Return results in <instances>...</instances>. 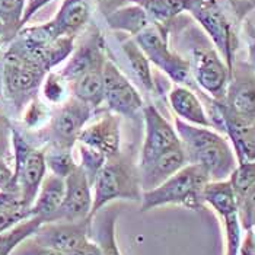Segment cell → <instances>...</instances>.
<instances>
[{
  "label": "cell",
  "instance_id": "6da1fadb",
  "mask_svg": "<svg viewBox=\"0 0 255 255\" xmlns=\"http://www.w3.org/2000/svg\"><path fill=\"white\" fill-rule=\"evenodd\" d=\"M178 137L185 152L187 162L203 166L210 181H225L238 165L235 150L229 141L212 127H200L175 118Z\"/></svg>",
  "mask_w": 255,
  "mask_h": 255
},
{
  "label": "cell",
  "instance_id": "9c48e42d",
  "mask_svg": "<svg viewBox=\"0 0 255 255\" xmlns=\"http://www.w3.org/2000/svg\"><path fill=\"white\" fill-rule=\"evenodd\" d=\"M187 12L204 28L234 75V32L217 0H190Z\"/></svg>",
  "mask_w": 255,
  "mask_h": 255
},
{
  "label": "cell",
  "instance_id": "30bf717a",
  "mask_svg": "<svg viewBox=\"0 0 255 255\" xmlns=\"http://www.w3.org/2000/svg\"><path fill=\"white\" fill-rule=\"evenodd\" d=\"M102 76L104 102L108 105L110 113H114L120 117L134 118L143 111L144 102L141 95L111 60L104 63Z\"/></svg>",
  "mask_w": 255,
  "mask_h": 255
},
{
  "label": "cell",
  "instance_id": "4fadbf2b",
  "mask_svg": "<svg viewBox=\"0 0 255 255\" xmlns=\"http://www.w3.org/2000/svg\"><path fill=\"white\" fill-rule=\"evenodd\" d=\"M91 217L76 222H45L39 226L32 238L39 244L67 255L91 238Z\"/></svg>",
  "mask_w": 255,
  "mask_h": 255
},
{
  "label": "cell",
  "instance_id": "cb8c5ba5",
  "mask_svg": "<svg viewBox=\"0 0 255 255\" xmlns=\"http://www.w3.org/2000/svg\"><path fill=\"white\" fill-rule=\"evenodd\" d=\"M44 220L38 216H29L15 226L3 231L0 234V255H10L22 242L32 238Z\"/></svg>",
  "mask_w": 255,
  "mask_h": 255
},
{
  "label": "cell",
  "instance_id": "9a60e30c",
  "mask_svg": "<svg viewBox=\"0 0 255 255\" xmlns=\"http://www.w3.org/2000/svg\"><path fill=\"white\" fill-rule=\"evenodd\" d=\"M120 116L104 113L98 120L88 123L78 136V143L85 144L107 157L120 155Z\"/></svg>",
  "mask_w": 255,
  "mask_h": 255
},
{
  "label": "cell",
  "instance_id": "8d00e7d4",
  "mask_svg": "<svg viewBox=\"0 0 255 255\" xmlns=\"http://www.w3.org/2000/svg\"><path fill=\"white\" fill-rule=\"evenodd\" d=\"M244 234L238 255H255V229H248Z\"/></svg>",
  "mask_w": 255,
  "mask_h": 255
},
{
  "label": "cell",
  "instance_id": "ac0fdd59",
  "mask_svg": "<svg viewBox=\"0 0 255 255\" xmlns=\"http://www.w3.org/2000/svg\"><path fill=\"white\" fill-rule=\"evenodd\" d=\"M66 194V181L64 178L54 174L45 175L35 201L31 206V215L38 216L45 222H54L59 215L60 207L64 201Z\"/></svg>",
  "mask_w": 255,
  "mask_h": 255
},
{
  "label": "cell",
  "instance_id": "f35d334b",
  "mask_svg": "<svg viewBox=\"0 0 255 255\" xmlns=\"http://www.w3.org/2000/svg\"><path fill=\"white\" fill-rule=\"evenodd\" d=\"M250 61H251V66H253V70L255 73V41L251 42V45H250Z\"/></svg>",
  "mask_w": 255,
  "mask_h": 255
},
{
  "label": "cell",
  "instance_id": "ba28073f",
  "mask_svg": "<svg viewBox=\"0 0 255 255\" xmlns=\"http://www.w3.org/2000/svg\"><path fill=\"white\" fill-rule=\"evenodd\" d=\"M95 116V108L75 97L63 102L50 120L47 136L51 146L70 149L78 141V136Z\"/></svg>",
  "mask_w": 255,
  "mask_h": 255
},
{
  "label": "cell",
  "instance_id": "f546056e",
  "mask_svg": "<svg viewBox=\"0 0 255 255\" xmlns=\"http://www.w3.org/2000/svg\"><path fill=\"white\" fill-rule=\"evenodd\" d=\"M41 91L45 99L51 104L61 105L69 99V83L60 76V73H47L41 85Z\"/></svg>",
  "mask_w": 255,
  "mask_h": 255
},
{
  "label": "cell",
  "instance_id": "ffe728a7",
  "mask_svg": "<svg viewBox=\"0 0 255 255\" xmlns=\"http://www.w3.org/2000/svg\"><path fill=\"white\" fill-rule=\"evenodd\" d=\"M169 104L179 120L200 127H212L207 111L196 94L185 86H174L169 92ZM213 128V127H212Z\"/></svg>",
  "mask_w": 255,
  "mask_h": 255
},
{
  "label": "cell",
  "instance_id": "277c9868",
  "mask_svg": "<svg viewBox=\"0 0 255 255\" xmlns=\"http://www.w3.org/2000/svg\"><path fill=\"white\" fill-rule=\"evenodd\" d=\"M47 70L37 60L23 53L16 44H10L1 61V82L6 97L15 105H23L35 98Z\"/></svg>",
  "mask_w": 255,
  "mask_h": 255
},
{
  "label": "cell",
  "instance_id": "52a82bcc",
  "mask_svg": "<svg viewBox=\"0 0 255 255\" xmlns=\"http://www.w3.org/2000/svg\"><path fill=\"white\" fill-rule=\"evenodd\" d=\"M140 50L149 61L165 72L175 83H187L190 80V61L175 54L168 44V29L165 25L150 23L134 37Z\"/></svg>",
  "mask_w": 255,
  "mask_h": 255
},
{
  "label": "cell",
  "instance_id": "ab89813d",
  "mask_svg": "<svg viewBox=\"0 0 255 255\" xmlns=\"http://www.w3.org/2000/svg\"><path fill=\"white\" fill-rule=\"evenodd\" d=\"M6 41H4V32H3V26L0 25V51H1V47H3V44H4Z\"/></svg>",
  "mask_w": 255,
  "mask_h": 255
},
{
  "label": "cell",
  "instance_id": "7a4b0ae2",
  "mask_svg": "<svg viewBox=\"0 0 255 255\" xmlns=\"http://www.w3.org/2000/svg\"><path fill=\"white\" fill-rule=\"evenodd\" d=\"M207 182H210L207 171L200 165L188 163L156 188L143 191L140 200L141 212H149L169 204L198 210L204 206L203 190Z\"/></svg>",
  "mask_w": 255,
  "mask_h": 255
},
{
  "label": "cell",
  "instance_id": "5bb4252c",
  "mask_svg": "<svg viewBox=\"0 0 255 255\" xmlns=\"http://www.w3.org/2000/svg\"><path fill=\"white\" fill-rule=\"evenodd\" d=\"M64 181H66L64 201L60 207L56 220L76 222V220L88 219L92 212L94 193H92V184L86 172L80 165H78L64 178Z\"/></svg>",
  "mask_w": 255,
  "mask_h": 255
},
{
  "label": "cell",
  "instance_id": "7402d4cb",
  "mask_svg": "<svg viewBox=\"0 0 255 255\" xmlns=\"http://www.w3.org/2000/svg\"><path fill=\"white\" fill-rule=\"evenodd\" d=\"M102 69H94L79 76L76 80L69 83L72 97L91 105L92 108H99L104 102V76Z\"/></svg>",
  "mask_w": 255,
  "mask_h": 255
},
{
  "label": "cell",
  "instance_id": "83f0119b",
  "mask_svg": "<svg viewBox=\"0 0 255 255\" xmlns=\"http://www.w3.org/2000/svg\"><path fill=\"white\" fill-rule=\"evenodd\" d=\"M123 50H124V54L127 56L128 61H130L131 69L134 70V75L140 80V83L147 91H153L155 82H153L152 70H150V61L144 56V53L140 50L137 42L134 39H127L123 42Z\"/></svg>",
  "mask_w": 255,
  "mask_h": 255
},
{
  "label": "cell",
  "instance_id": "e0dca14e",
  "mask_svg": "<svg viewBox=\"0 0 255 255\" xmlns=\"http://www.w3.org/2000/svg\"><path fill=\"white\" fill-rule=\"evenodd\" d=\"M91 16L89 0H63L57 15L47 22L53 35L60 37H75L85 28Z\"/></svg>",
  "mask_w": 255,
  "mask_h": 255
},
{
  "label": "cell",
  "instance_id": "8fae6325",
  "mask_svg": "<svg viewBox=\"0 0 255 255\" xmlns=\"http://www.w3.org/2000/svg\"><path fill=\"white\" fill-rule=\"evenodd\" d=\"M190 69L197 85L204 92H207L215 101H223L232 73L215 48L197 47L193 51Z\"/></svg>",
  "mask_w": 255,
  "mask_h": 255
},
{
  "label": "cell",
  "instance_id": "3957f363",
  "mask_svg": "<svg viewBox=\"0 0 255 255\" xmlns=\"http://www.w3.org/2000/svg\"><path fill=\"white\" fill-rule=\"evenodd\" d=\"M94 204L91 219L101 209L107 207L114 200H141V185L138 166L136 168L130 160L120 153L117 156L108 157L99 169L92 182Z\"/></svg>",
  "mask_w": 255,
  "mask_h": 255
},
{
  "label": "cell",
  "instance_id": "1f68e13d",
  "mask_svg": "<svg viewBox=\"0 0 255 255\" xmlns=\"http://www.w3.org/2000/svg\"><path fill=\"white\" fill-rule=\"evenodd\" d=\"M238 217L242 231L255 229V184L251 185L244 194L236 198Z\"/></svg>",
  "mask_w": 255,
  "mask_h": 255
},
{
  "label": "cell",
  "instance_id": "44dd1931",
  "mask_svg": "<svg viewBox=\"0 0 255 255\" xmlns=\"http://www.w3.org/2000/svg\"><path fill=\"white\" fill-rule=\"evenodd\" d=\"M118 209H101L91 222V234L102 255H121L116 236Z\"/></svg>",
  "mask_w": 255,
  "mask_h": 255
},
{
  "label": "cell",
  "instance_id": "f1b7e54d",
  "mask_svg": "<svg viewBox=\"0 0 255 255\" xmlns=\"http://www.w3.org/2000/svg\"><path fill=\"white\" fill-rule=\"evenodd\" d=\"M45 163L54 175L61 178L67 177L78 166L70 149H61L54 146H51L50 152H45Z\"/></svg>",
  "mask_w": 255,
  "mask_h": 255
},
{
  "label": "cell",
  "instance_id": "8992f818",
  "mask_svg": "<svg viewBox=\"0 0 255 255\" xmlns=\"http://www.w3.org/2000/svg\"><path fill=\"white\" fill-rule=\"evenodd\" d=\"M216 128L255 124V73L232 75L223 101H217Z\"/></svg>",
  "mask_w": 255,
  "mask_h": 255
},
{
  "label": "cell",
  "instance_id": "d6986e66",
  "mask_svg": "<svg viewBox=\"0 0 255 255\" xmlns=\"http://www.w3.org/2000/svg\"><path fill=\"white\" fill-rule=\"evenodd\" d=\"M105 61L107 60L104 59L101 39L99 37H92L88 42H83L73 53V56L69 59L67 64L60 72V76L67 83H72L73 80L85 75L86 72L104 67Z\"/></svg>",
  "mask_w": 255,
  "mask_h": 255
},
{
  "label": "cell",
  "instance_id": "4dcf8cb0",
  "mask_svg": "<svg viewBox=\"0 0 255 255\" xmlns=\"http://www.w3.org/2000/svg\"><path fill=\"white\" fill-rule=\"evenodd\" d=\"M228 179L234 188L236 198L242 196L251 185L255 184V160L238 163Z\"/></svg>",
  "mask_w": 255,
  "mask_h": 255
},
{
  "label": "cell",
  "instance_id": "2e32d148",
  "mask_svg": "<svg viewBox=\"0 0 255 255\" xmlns=\"http://www.w3.org/2000/svg\"><path fill=\"white\" fill-rule=\"evenodd\" d=\"M185 165H188V162H187L185 152L182 149V144L179 147L171 149L159 155L146 166L138 168L141 191H149V190L156 188L157 185H160L163 181H166L168 178L177 174Z\"/></svg>",
  "mask_w": 255,
  "mask_h": 255
},
{
  "label": "cell",
  "instance_id": "d4e9b609",
  "mask_svg": "<svg viewBox=\"0 0 255 255\" xmlns=\"http://www.w3.org/2000/svg\"><path fill=\"white\" fill-rule=\"evenodd\" d=\"M140 6L153 23L165 25L181 12H187L190 0H128Z\"/></svg>",
  "mask_w": 255,
  "mask_h": 255
},
{
  "label": "cell",
  "instance_id": "603a6c76",
  "mask_svg": "<svg viewBox=\"0 0 255 255\" xmlns=\"http://www.w3.org/2000/svg\"><path fill=\"white\" fill-rule=\"evenodd\" d=\"M107 22L111 29L123 31L134 37L150 23H153L146 15V12L137 4L113 10L110 15H107Z\"/></svg>",
  "mask_w": 255,
  "mask_h": 255
},
{
  "label": "cell",
  "instance_id": "484cf974",
  "mask_svg": "<svg viewBox=\"0 0 255 255\" xmlns=\"http://www.w3.org/2000/svg\"><path fill=\"white\" fill-rule=\"evenodd\" d=\"M225 133L234 144L238 163L255 160V124L229 126Z\"/></svg>",
  "mask_w": 255,
  "mask_h": 255
},
{
  "label": "cell",
  "instance_id": "d6a6232c",
  "mask_svg": "<svg viewBox=\"0 0 255 255\" xmlns=\"http://www.w3.org/2000/svg\"><path fill=\"white\" fill-rule=\"evenodd\" d=\"M48 110L45 104H42L38 98H34L29 101L26 113H25V124L28 127H37L41 123H44L48 118Z\"/></svg>",
  "mask_w": 255,
  "mask_h": 255
},
{
  "label": "cell",
  "instance_id": "7c38bea8",
  "mask_svg": "<svg viewBox=\"0 0 255 255\" xmlns=\"http://www.w3.org/2000/svg\"><path fill=\"white\" fill-rule=\"evenodd\" d=\"M141 113L144 118L146 136L140 153L138 168L146 166L159 155L181 146L175 128L153 105H144Z\"/></svg>",
  "mask_w": 255,
  "mask_h": 255
},
{
  "label": "cell",
  "instance_id": "74e56055",
  "mask_svg": "<svg viewBox=\"0 0 255 255\" xmlns=\"http://www.w3.org/2000/svg\"><path fill=\"white\" fill-rule=\"evenodd\" d=\"M67 255H102L101 250L97 245V242H94L91 238L88 241H85L82 245H79L76 250H73L70 254Z\"/></svg>",
  "mask_w": 255,
  "mask_h": 255
},
{
  "label": "cell",
  "instance_id": "e575fe53",
  "mask_svg": "<svg viewBox=\"0 0 255 255\" xmlns=\"http://www.w3.org/2000/svg\"><path fill=\"white\" fill-rule=\"evenodd\" d=\"M10 255H64L50 248V247H45L42 244L37 242L34 238H29L26 239L25 242H22L19 247L12 253Z\"/></svg>",
  "mask_w": 255,
  "mask_h": 255
},
{
  "label": "cell",
  "instance_id": "d590c367",
  "mask_svg": "<svg viewBox=\"0 0 255 255\" xmlns=\"http://www.w3.org/2000/svg\"><path fill=\"white\" fill-rule=\"evenodd\" d=\"M50 1L53 0H26V6H25V10H23V16H22V28L25 23H28L29 19L41 10L44 6H47Z\"/></svg>",
  "mask_w": 255,
  "mask_h": 255
},
{
  "label": "cell",
  "instance_id": "5b68a950",
  "mask_svg": "<svg viewBox=\"0 0 255 255\" xmlns=\"http://www.w3.org/2000/svg\"><path fill=\"white\" fill-rule=\"evenodd\" d=\"M13 146L15 172L9 187H15V193L20 197L23 207L31 209L47 172L45 152L32 147L18 131H13Z\"/></svg>",
  "mask_w": 255,
  "mask_h": 255
},
{
  "label": "cell",
  "instance_id": "836d02e7",
  "mask_svg": "<svg viewBox=\"0 0 255 255\" xmlns=\"http://www.w3.org/2000/svg\"><path fill=\"white\" fill-rule=\"evenodd\" d=\"M32 216L29 209L25 207H13V209H0V234L12 226H15L16 223H19L20 220L26 219V217Z\"/></svg>",
  "mask_w": 255,
  "mask_h": 255
},
{
  "label": "cell",
  "instance_id": "4316f807",
  "mask_svg": "<svg viewBox=\"0 0 255 255\" xmlns=\"http://www.w3.org/2000/svg\"><path fill=\"white\" fill-rule=\"evenodd\" d=\"M26 0H0V25L3 26L4 41L9 42L22 29V16Z\"/></svg>",
  "mask_w": 255,
  "mask_h": 255
}]
</instances>
